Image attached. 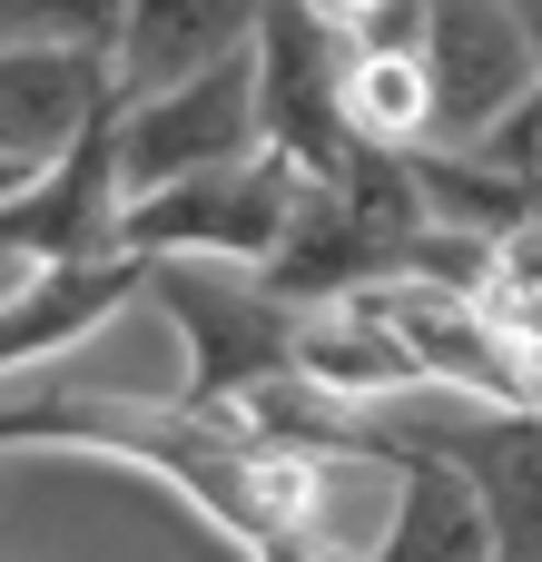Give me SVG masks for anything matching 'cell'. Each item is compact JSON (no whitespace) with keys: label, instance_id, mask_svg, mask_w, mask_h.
Instances as JSON below:
<instances>
[{"label":"cell","instance_id":"cell-15","mask_svg":"<svg viewBox=\"0 0 542 562\" xmlns=\"http://www.w3.org/2000/svg\"><path fill=\"white\" fill-rule=\"evenodd\" d=\"M494 306H504V326H513L523 346H542V286H533V296H494Z\"/></svg>","mask_w":542,"mask_h":562},{"label":"cell","instance_id":"cell-1","mask_svg":"<svg viewBox=\"0 0 542 562\" xmlns=\"http://www.w3.org/2000/svg\"><path fill=\"white\" fill-rule=\"evenodd\" d=\"M148 296L178 316V405L197 415H227L247 385L286 375L296 366V326H306V296H286L267 267H237V257H158Z\"/></svg>","mask_w":542,"mask_h":562},{"label":"cell","instance_id":"cell-12","mask_svg":"<svg viewBox=\"0 0 542 562\" xmlns=\"http://www.w3.org/2000/svg\"><path fill=\"white\" fill-rule=\"evenodd\" d=\"M346 119L375 148H425L434 138V69L425 40H355L346 49Z\"/></svg>","mask_w":542,"mask_h":562},{"label":"cell","instance_id":"cell-11","mask_svg":"<svg viewBox=\"0 0 542 562\" xmlns=\"http://www.w3.org/2000/svg\"><path fill=\"white\" fill-rule=\"evenodd\" d=\"M267 20V0H128V40H118V89H158L188 79L227 49H247Z\"/></svg>","mask_w":542,"mask_h":562},{"label":"cell","instance_id":"cell-16","mask_svg":"<svg viewBox=\"0 0 542 562\" xmlns=\"http://www.w3.org/2000/svg\"><path fill=\"white\" fill-rule=\"evenodd\" d=\"M504 10H513V20H523V30L542 40V0H504Z\"/></svg>","mask_w":542,"mask_h":562},{"label":"cell","instance_id":"cell-3","mask_svg":"<svg viewBox=\"0 0 542 562\" xmlns=\"http://www.w3.org/2000/svg\"><path fill=\"white\" fill-rule=\"evenodd\" d=\"M306 198V168L286 148H257L237 168H197V178H168V188H138L118 237L138 257H237V267H267L286 217Z\"/></svg>","mask_w":542,"mask_h":562},{"label":"cell","instance_id":"cell-5","mask_svg":"<svg viewBox=\"0 0 542 562\" xmlns=\"http://www.w3.org/2000/svg\"><path fill=\"white\" fill-rule=\"evenodd\" d=\"M128 217V178H118V99L0 198V257H109Z\"/></svg>","mask_w":542,"mask_h":562},{"label":"cell","instance_id":"cell-4","mask_svg":"<svg viewBox=\"0 0 542 562\" xmlns=\"http://www.w3.org/2000/svg\"><path fill=\"white\" fill-rule=\"evenodd\" d=\"M346 30L316 0H267L257 20V99H267V148H286L306 178L346 168L365 138L346 119Z\"/></svg>","mask_w":542,"mask_h":562},{"label":"cell","instance_id":"cell-7","mask_svg":"<svg viewBox=\"0 0 542 562\" xmlns=\"http://www.w3.org/2000/svg\"><path fill=\"white\" fill-rule=\"evenodd\" d=\"M148 277H158V257H138V247L30 257V277L0 296V385L30 375V366H49V356H69V346H89L109 316H128L148 296Z\"/></svg>","mask_w":542,"mask_h":562},{"label":"cell","instance_id":"cell-17","mask_svg":"<svg viewBox=\"0 0 542 562\" xmlns=\"http://www.w3.org/2000/svg\"><path fill=\"white\" fill-rule=\"evenodd\" d=\"M20 178H30V168H20V158H0V198H10V188H20Z\"/></svg>","mask_w":542,"mask_h":562},{"label":"cell","instance_id":"cell-10","mask_svg":"<svg viewBox=\"0 0 542 562\" xmlns=\"http://www.w3.org/2000/svg\"><path fill=\"white\" fill-rule=\"evenodd\" d=\"M484 494L504 553H542V405H474L464 425H425Z\"/></svg>","mask_w":542,"mask_h":562},{"label":"cell","instance_id":"cell-9","mask_svg":"<svg viewBox=\"0 0 542 562\" xmlns=\"http://www.w3.org/2000/svg\"><path fill=\"white\" fill-rule=\"evenodd\" d=\"M395 425V415H385ZM375 553L395 562H474V553H504L474 474L434 445V435H395V514H385V543Z\"/></svg>","mask_w":542,"mask_h":562},{"label":"cell","instance_id":"cell-6","mask_svg":"<svg viewBox=\"0 0 542 562\" xmlns=\"http://www.w3.org/2000/svg\"><path fill=\"white\" fill-rule=\"evenodd\" d=\"M425 69H434V138H494L504 109L533 89L542 40L504 0H425Z\"/></svg>","mask_w":542,"mask_h":562},{"label":"cell","instance_id":"cell-8","mask_svg":"<svg viewBox=\"0 0 542 562\" xmlns=\"http://www.w3.org/2000/svg\"><path fill=\"white\" fill-rule=\"evenodd\" d=\"M109 99H118V59L49 49V40H0V158L49 168Z\"/></svg>","mask_w":542,"mask_h":562},{"label":"cell","instance_id":"cell-2","mask_svg":"<svg viewBox=\"0 0 542 562\" xmlns=\"http://www.w3.org/2000/svg\"><path fill=\"white\" fill-rule=\"evenodd\" d=\"M267 148V99H257V40L188 69V79H158V89H118V178L128 198L138 188H168V178H197V168H237Z\"/></svg>","mask_w":542,"mask_h":562},{"label":"cell","instance_id":"cell-13","mask_svg":"<svg viewBox=\"0 0 542 562\" xmlns=\"http://www.w3.org/2000/svg\"><path fill=\"white\" fill-rule=\"evenodd\" d=\"M0 40H49V49H99V59H118L128 0H0Z\"/></svg>","mask_w":542,"mask_h":562},{"label":"cell","instance_id":"cell-14","mask_svg":"<svg viewBox=\"0 0 542 562\" xmlns=\"http://www.w3.org/2000/svg\"><path fill=\"white\" fill-rule=\"evenodd\" d=\"M484 148H504L513 168H542V69H533V89H523V99L504 109V128H494Z\"/></svg>","mask_w":542,"mask_h":562}]
</instances>
